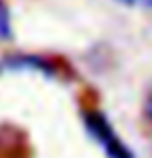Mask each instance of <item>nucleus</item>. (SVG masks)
I'll list each match as a JSON object with an SVG mask.
<instances>
[{"instance_id": "obj_1", "label": "nucleus", "mask_w": 152, "mask_h": 158, "mask_svg": "<svg viewBox=\"0 0 152 158\" xmlns=\"http://www.w3.org/2000/svg\"><path fill=\"white\" fill-rule=\"evenodd\" d=\"M83 123H86L88 133L102 146L104 154L108 158H133V152L121 142V137L115 133V129L111 127L108 118L102 112L86 110L83 112Z\"/></svg>"}, {"instance_id": "obj_2", "label": "nucleus", "mask_w": 152, "mask_h": 158, "mask_svg": "<svg viewBox=\"0 0 152 158\" xmlns=\"http://www.w3.org/2000/svg\"><path fill=\"white\" fill-rule=\"evenodd\" d=\"M0 73H40L44 77H56V67L36 54H15L0 60Z\"/></svg>"}, {"instance_id": "obj_3", "label": "nucleus", "mask_w": 152, "mask_h": 158, "mask_svg": "<svg viewBox=\"0 0 152 158\" xmlns=\"http://www.w3.org/2000/svg\"><path fill=\"white\" fill-rule=\"evenodd\" d=\"M11 38H13V31L8 21V8L0 2V42H8Z\"/></svg>"}, {"instance_id": "obj_4", "label": "nucleus", "mask_w": 152, "mask_h": 158, "mask_svg": "<svg viewBox=\"0 0 152 158\" xmlns=\"http://www.w3.org/2000/svg\"><path fill=\"white\" fill-rule=\"evenodd\" d=\"M121 2H125V4H133L136 0H121Z\"/></svg>"}]
</instances>
